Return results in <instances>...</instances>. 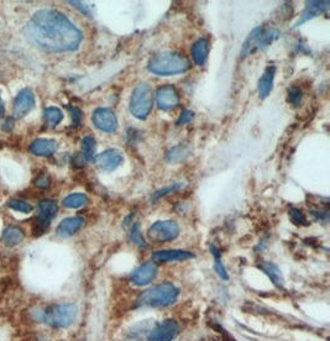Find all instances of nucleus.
Returning <instances> with one entry per match:
<instances>
[{
  "mask_svg": "<svg viewBox=\"0 0 330 341\" xmlns=\"http://www.w3.org/2000/svg\"><path fill=\"white\" fill-rule=\"evenodd\" d=\"M35 105V97L31 89L25 88L20 91L14 100V115L16 118H24Z\"/></svg>",
  "mask_w": 330,
  "mask_h": 341,
  "instance_id": "12",
  "label": "nucleus"
},
{
  "mask_svg": "<svg viewBox=\"0 0 330 341\" xmlns=\"http://www.w3.org/2000/svg\"><path fill=\"white\" fill-rule=\"evenodd\" d=\"M260 268L264 271L266 275L270 277L272 283L276 285V287L281 288L283 285V277L282 273H281L280 268L277 267L274 263L272 262H262L260 265Z\"/></svg>",
  "mask_w": 330,
  "mask_h": 341,
  "instance_id": "22",
  "label": "nucleus"
},
{
  "mask_svg": "<svg viewBox=\"0 0 330 341\" xmlns=\"http://www.w3.org/2000/svg\"><path fill=\"white\" fill-rule=\"evenodd\" d=\"M178 188H181V184H176V186H172V187H168V188H165V189L159 190V192H157L156 194L153 195V199L160 198V196L168 194V193H171V192H175V190H177Z\"/></svg>",
  "mask_w": 330,
  "mask_h": 341,
  "instance_id": "33",
  "label": "nucleus"
},
{
  "mask_svg": "<svg viewBox=\"0 0 330 341\" xmlns=\"http://www.w3.org/2000/svg\"><path fill=\"white\" fill-rule=\"evenodd\" d=\"M157 275V266L152 262H146L140 267H137L131 275L132 283L136 285L149 284Z\"/></svg>",
  "mask_w": 330,
  "mask_h": 341,
  "instance_id": "14",
  "label": "nucleus"
},
{
  "mask_svg": "<svg viewBox=\"0 0 330 341\" xmlns=\"http://www.w3.org/2000/svg\"><path fill=\"white\" fill-rule=\"evenodd\" d=\"M31 44L50 52H68L78 48L82 32L68 17L56 10H40L24 29Z\"/></svg>",
  "mask_w": 330,
  "mask_h": 341,
  "instance_id": "1",
  "label": "nucleus"
},
{
  "mask_svg": "<svg viewBox=\"0 0 330 341\" xmlns=\"http://www.w3.org/2000/svg\"><path fill=\"white\" fill-rule=\"evenodd\" d=\"M57 142L55 140L38 139L30 145V151L36 156H51L56 152Z\"/></svg>",
  "mask_w": 330,
  "mask_h": 341,
  "instance_id": "18",
  "label": "nucleus"
},
{
  "mask_svg": "<svg viewBox=\"0 0 330 341\" xmlns=\"http://www.w3.org/2000/svg\"><path fill=\"white\" fill-rule=\"evenodd\" d=\"M147 68L157 76H173L186 72L189 62L178 52H162L151 58Z\"/></svg>",
  "mask_w": 330,
  "mask_h": 341,
  "instance_id": "2",
  "label": "nucleus"
},
{
  "mask_svg": "<svg viewBox=\"0 0 330 341\" xmlns=\"http://www.w3.org/2000/svg\"><path fill=\"white\" fill-rule=\"evenodd\" d=\"M63 119V114L56 106L46 107L45 110V120L47 127L55 128Z\"/></svg>",
  "mask_w": 330,
  "mask_h": 341,
  "instance_id": "23",
  "label": "nucleus"
},
{
  "mask_svg": "<svg viewBox=\"0 0 330 341\" xmlns=\"http://www.w3.org/2000/svg\"><path fill=\"white\" fill-rule=\"evenodd\" d=\"M279 32L276 30L266 26H258L251 31L249 38L246 39L245 44L242 46L241 57L254 53L255 51L262 50L272 44V41L277 38Z\"/></svg>",
  "mask_w": 330,
  "mask_h": 341,
  "instance_id": "6",
  "label": "nucleus"
},
{
  "mask_svg": "<svg viewBox=\"0 0 330 341\" xmlns=\"http://www.w3.org/2000/svg\"><path fill=\"white\" fill-rule=\"evenodd\" d=\"M156 101L160 109L169 110L178 105L180 97H178V93L175 87H172V85H162L156 92Z\"/></svg>",
  "mask_w": 330,
  "mask_h": 341,
  "instance_id": "11",
  "label": "nucleus"
},
{
  "mask_svg": "<svg viewBox=\"0 0 330 341\" xmlns=\"http://www.w3.org/2000/svg\"><path fill=\"white\" fill-rule=\"evenodd\" d=\"M8 207L14 209V210L20 211V213H30L32 211V205L29 204V203L21 201V199H11L8 203Z\"/></svg>",
  "mask_w": 330,
  "mask_h": 341,
  "instance_id": "26",
  "label": "nucleus"
},
{
  "mask_svg": "<svg viewBox=\"0 0 330 341\" xmlns=\"http://www.w3.org/2000/svg\"><path fill=\"white\" fill-rule=\"evenodd\" d=\"M35 314L38 321H44L54 328H67L76 320L77 307L75 304H55Z\"/></svg>",
  "mask_w": 330,
  "mask_h": 341,
  "instance_id": "3",
  "label": "nucleus"
},
{
  "mask_svg": "<svg viewBox=\"0 0 330 341\" xmlns=\"http://www.w3.org/2000/svg\"><path fill=\"white\" fill-rule=\"evenodd\" d=\"M152 109V91L147 83H140L134 89L130 99V112L135 118L144 120Z\"/></svg>",
  "mask_w": 330,
  "mask_h": 341,
  "instance_id": "5",
  "label": "nucleus"
},
{
  "mask_svg": "<svg viewBox=\"0 0 330 341\" xmlns=\"http://www.w3.org/2000/svg\"><path fill=\"white\" fill-rule=\"evenodd\" d=\"M3 114H4V104H3L2 97H0V116H3Z\"/></svg>",
  "mask_w": 330,
  "mask_h": 341,
  "instance_id": "36",
  "label": "nucleus"
},
{
  "mask_svg": "<svg viewBox=\"0 0 330 341\" xmlns=\"http://www.w3.org/2000/svg\"><path fill=\"white\" fill-rule=\"evenodd\" d=\"M130 240L134 242V244H136L137 246L140 247H146L147 244L145 242V240L143 239V236H141V232H140V226L137 225H134L132 226V230H131V234H130Z\"/></svg>",
  "mask_w": 330,
  "mask_h": 341,
  "instance_id": "28",
  "label": "nucleus"
},
{
  "mask_svg": "<svg viewBox=\"0 0 330 341\" xmlns=\"http://www.w3.org/2000/svg\"><path fill=\"white\" fill-rule=\"evenodd\" d=\"M35 186L39 187V188H47L50 186V178L46 174H41L35 180Z\"/></svg>",
  "mask_w": 330,
  "mask_h": 341,
  "instance_id": "32",
  "label": "nucleus"
},
{
  "mask_svg": "<svg viewBox=\"0 0 330 341\" xmlns=\"http://www.w3.org/2000/svg\"><path fill=\"white\" fill-rule=\"evenodd\" d=\"M93 124L104 133H114L118 129V119L113 110L99 107L93 113Z\"/></svg>",
  "mask_w": 330,
  "mask_h": 341,
  "instance_id": "9",
  "label": "nucleus"
},
{
  "mask_svg": "<svg viewBox=\"0 0 330 341\" xmlns=\"http://www.w3.org/2000/svg\"><path fill=\"white\" fill-rule=\"evenodd\" d=\"M208 52L209 47L206 40L200 39L197 42H194V45L192 46V57L196 64L203 66V64L205 63L206 57H208Z\"/></svg>",
  "mask_w": 330,
  "mask_h": 341,
  "instance_id": "20",
  "label": "nucleus"
},
{
  "mask_svg": "<svg viewBox=\"0 0 330 341\" xmlns=\"http://www.w3.org/2000/svg\"><path fill=\"white\" fill-rule=\"evenodd\" d=\"M329 2H308L307 7L303 10V13L301 14L299 19L296 21L294 26L293 27H298L301 26L302 24H304L305 21L313 19V17L318 16L324 11H326L329 9Z\"/></svg>",
  "mask_w": 330,
  "mask_h": 341,
  "instance_id": "15",
  "label": "nucleus"
},
{
  "mask_svg": "<svg viewBox=\"0 0 330 341\" xmlns=\"http://www.w3.org/2000/svg\"><path fill=\"white\" fill-rule=\"evenodd\" d=\"M24 231L18 226H9L4 230L3 234V241L7 246H16L24 240Z\"/></svg>",
  "mask_w": 330,
  "mask_h": 341,
  "instance_id": "21",
  "label": "nucleus"
},
{
  "mask_svg": "<svg viewBox=\"0 0 330 341\" xmlns=\"http://www.w3.org/2000/svg\"><path fill=\"white\" fill-rule=\"evenodd\" d=\"M274 75H276V68H274L273 66H270L267 67L265 73L260 78V81H258V93H260V97L262 99L266 98L267 95L271 93V91H272Z\"/></svg>",
  "mask_w": 330,
  "mask_h": 341,
  "instance_id": "19",
  "label": "nucleus"
},
{
  "mask_svg": "<svg viewBox=\"0 0 330 341\" xmlns=\"http://www.w3.org/2000/svg\"><path fill=\"white\" fill-rule=\"evenodd\" d=\"M83 223H84V220L81 217L67 218V219L61 221L60 225L57 226V235L61 236V238H67V236L76 234L82 227Z\"/></svg>",
  "mask_w": 330,
  "mask_h": 341,
  "instance_id": "17",
  "label": "nucleus"
},
{
  "mask_svg": "<svg viewBox=\"0 0 330 341\" xmlns=\"http://www.w3.org/2000/svg\"><path fill=\"white\" fill-rule=\"evenodd\" d=\"M87 202H88L87 195L82 194V193H76V194H71L68 196H66V198L63 199L62 204H63V207H66V208L77 209V208L83 207V205H84Z\"/></svg>",
  "mask_w": 330,
  "mask_h": 341,
  "instance_id": "24",
  "label": "nucleus"
},
{
  "mask_svg": "<svg viewBox=\"0 0 330 341\" xmlns=\"http://www.w3.org/2000/svg\"><path fill=\"white\" fill-rule=\"evenodd\" d=\"M95 153V140L91 136H85L82 140V155L87 161H91Z\"/></svg>",
  "mask_w": 330,
  "mask_h": 341,
  "instance_id": "25",
  "label": "nucleus"
},
{
  "mask_svg": "<svg viewBox=\"0 0 330 341\" xmlns=\"http://www.w3.org/2000/svg\"><path fill=\"white\" fill-rule=\"evenodd\" d=\"M147 235L150 240L155 242L172 241L180 235V226L173 220L157 221L150 227Z\"/></svg>",
  "mask_w": 330,
  "mask_h": 341,
  "instance_id": "7",
  "label": "nucleus"
},
{
  "mask_svg": "<svg viewBox=\"0 0 330 341\" xmlns=\"http://www.w3.org/2000/svg\"><path fill=\"white\" fill-rule=\"evenodd\" d=\"M58 210V207L56 202L51 201V199H46V201L40 202L38 207V223H36L35 232L38 234H42L45 231L46 227L48 226L50 221L56 217Z\"/></svg>",
  "mask_w": 330,
  "mask_h": 341,
  "instance_id": "8",
  "label": "nucleus"
},
{
  "mask_svg": "<svg viewBox=\"0 0 330 341\" xmlns=\"http://www.w3.org/2000/svg\"><path fill=\"white\" fill-rule=\"evenodd\" d=\"M70 112H71V115H72L73 125H75V127H78V125L81 124V120H82V112L78 109V107H75V106H71Z\"/></svg>",
  "mask_w": 330,
  "mask_h": 341,
  "instance_id": "31",
  "label": "nucleus"
},
{
  "mask_svg": "<svg viewBox=\"0 0 330 341\" xmlns=\"http://www.w3.org/2000/svg\"><path fill=\"white\" fill-rule=\"evenodd\" d=\"M180 291L175 284L166 283L157 284L143 292L137 298V306L143 307H166L175 303L178 298Z\"/></svg>",
  "mask_w": 330,
  "mask_h": 341,
  "instance_id": "4",
  "label": "nucleus"
},
{
  "mask_svg": "<svg viewBox=\"0 0 330 341\" xmlns=\"http://www.w3.org/2000/svg\"><path fill=\"white\" fill-rule=\"evenodd\" d=\"M211 251H212L213 256H214V259H215V270H217L218 275L220 276L221 278L228 279L229 277H228L227 270H225L223 263H221V259H220V254H219V250L215 246H211Z\"/></svg>",
  "mask_w": 330,
  "mask_h": 341,
  "instance_id": "27",
  "label": "nucleus"
},
{
  "mask_svg": "<svg viewBox=\"0 0 330 341\" xmlns=\"http://www.w3.org/2000/svg\"><path fill=\"white\" fill-rule=\"evenodd\" d=\"M180 328L178 324L172 319L157 324L149 334L150 341H172L178 335Z\"/></svg>",
  "mask_w": 330,
  "mask_h": 341,
  "instance_id": "10",
  "label": "nucleus"
},
{
  "mask_svg": "<svg viewBox=\"0 0 330 341\" xmlns=\"http://www.w3.org/2000/svg\"><path fill=\"white\" fill-rule=\"evenodd\" d=\"M68 3H70V4H72L73 7L78 8L79 10L82 11V13L87 14L88 16H89V15H91V11H89L88 7H87V5H85V4H83V3H81V2H68Z\"/></svg>",
  "mask_w": 330,
  "mask_h": 341,
  "instance_id": "35",
  "label": "nucleus"
},
{
  "mask_svg": "<svg viewBox=\"0 0 330 341\" xmlns=\"http://www.w3.org/2000/svg\"><path fill=\"white\" fill-rule=\"evenodd\" d=\"M192 116H193L192 112H189V110H184V112L182 113V115L180 116V119L177 120V124L178 125L186 124V122H188L190 119H192Z\"/></svg>",
  "mask_w": 330,
  "mask_h": 341,
  "instance_id": "34",
  "label": "nucleus"
},
{
  "mask_svg": "<svg viewBox=\"0 0 330 341\" xmlns=\"http://www.w3.org/2000/svg\"><path fill=\"white\" fill-rule=\"evenodd\" d=\"M152 260L155 262H173V261H184L193 257L192 253L183 250H162L152 254Z\"/></svg>",
  "mask_w": 330,
  "mask_h": 341,
  "instance_id": "16",
  "label": "nucleus"
},
{
  "mask_svg": "<svg viewBox=\"0 0 330 341\" xmlns=\"http://www.w3.org/2000/svg\"><path fill=\"white\" fill-rule=\"evenodd\" d=\"M289 218H291L292 223L296 224V225H305L307 224V219H305L303 213L298 210V209H291L289 210Z\"/></svg>",
  "mask_w": 330,
  "mask_h": 341,
  "instance_id": "29",
  "label": "nucleus"
},
{
  "mask_svg": "<svg viewBox=\"0 0 330 341\" xmlns=\"http://www.w3.org/2000/svg\"><path fill=\"white\" fill-rule=\"evenodd\" d=\"M288 97H289V101L293 104L294 106L299 105L302 100V92L301 89L298 88H291L288 91Z\"/></svg>",
  "mask_w": 330,
  "mask_h": 341,
  "instance_id": "30",
  "label": "nucleus"
},
{
  "mask_svg": "<svg viewBox=\"0 0 330 341\" xmlns=\"http://www.w3.org/2000/svg\"><path fill=\"white\" fill-rule=\"evenodd\" d=\"M123 155L118 150H107L99 153L95 158V164L103 171H114L123 164Z\"/></svg>",
  "mask_w": 330,
  "mask_h": 341,
  "instance_id": "13",
  "label": "nucleus"
}]
</instances>
